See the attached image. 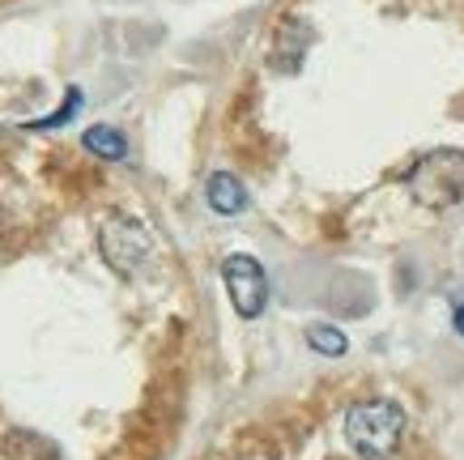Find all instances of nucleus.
<instances>
[{"label": "nucleus", "mask_w": 464, "mask_h": 460, "mask_svg": "<svg viewBox=\"0 0 464 460\" xmlns=\"http://www.w3.org/2000/svg\"><path fill=\"white\" fill-rule=\"evenodd\" d=\"M405 435V409L396 401H358L345 414V439L362 460H388Z\"/></svg>", "instance_id": "nucleus-1"}, {"label": "nucleus", "mask_w": 464, "mask_h": 460, "mask_svg": "<svg viewBox=\"0 0 464 460\" xmlns=\"http://www.w3.org/2000/svg\"><path fill=\"white\" fill-rule=\"evenodd\" d=\"M405 188L426 210H451L464 196V150L443 145V150H430L426 158H418Z\"/></svg>", "instance_id": "nucleus-2"}, {"label": "nucleus", "mask_w": 464, "mask_h": 460, "mask_svg": "<svg viewBox=\"0 0 464 460\" xmlns=\"http://www.w3.org/2000/svg\"><path fill=\"white\" fill-rule=\"evenodd\" d=\"M99 251L120 278H132V273L154 256V235H150V226H145L141 218L107 213L99 222Z\"/></svg>", "instance_id": "nucleus-3"}, {"label": "nucleus", "mask_w": 464, "mask_h": 460, "mask_svg": "<svg viewBox=\"0 0 464 460\" xmlns=\"http://www.w3.org/2000/svg\"><path fill=\"white\" fill-rule=\"evenodd\" d=\"M222 278H226V294H230V303H235V311H239L243 320H256L268 307V278L256 256H247V251L226 256Z\"/></svg>", "instance_id": "nucleus-4"}, {"label": "nucleus", "mask_w": 464, "mask_h": 460, "mask_svg": "<svg viewBox=\"0 0 464 460\" xmlns=\"http://www.w3.org/2000/svg\"><path fill=\"white\" fill-rule=\"evenodd\" d=\"M205 201H209L213 213H222V218H235V213L247 210V188H243L230 171H213L209 183H205Z\"/></svg>", "instance_id": "nucleus-5"}, {"label": "nucleus", "mask_w": 464, "mask_h": 460, "mask_svg": "<svg viewBox=\"0 0 464 460\" xmlns=\"http://www.w3.org/2000/svg\"><path fill=\"white\" fill-rule=\"evenodd\" d=\"M85 150L90 153H99V158H107V162H120L128 153V141H124V132L120 128H111V124H99V128H85Z\"/></svg>", "instance_id": "nucleus-6"}, {"label": "nucleus", "mask_w": 464, "mask_h": 460, "mask_svg": "<svg viewBox=\"0 0 464 460\" xmlns=\"http://www.w3.org/2000/svg\"><path fill=\"white\" fill-rule=\"evenodd\" d=\"M307 341H311V349H320L328 358H341V354L350 349V337L341 333V328H333V324H311Z\"/></svg>", "instance_id": "nucleus-7"}, {"label": "nucleus", "mask_w": 464, "mask_h": 460, "mask_svg": "<svg viewBox=\"0 0 464 460\" xmlns=\"http://www.w3.org/2000/svg\"><path fill=\"white\" fill-rule=\"evenodd\" d=\"M77 112H82V90H69V98L60 103V112H56V115H47V120H30V124H22V128H30V132H34V128H39V132H47V128L69 124V120H72Z\"/></svg>", "instance_id": "nucleus-8"}, {"label": "nucleus", "mask_w": 464, "mask_h": 460, "mask_svg": "<svg viewBox=\"0 0 464 460\" xmlns=\"http://www.w3.org/2000/svg\"><path fill=\"white\" fill-rule=\"evenodd\" d=\"M451 320H456V333H460V337H464V303H460V307H456V316H451Z\"/></svg>", "instance_id": "nucleus-9"}]
</instances>
